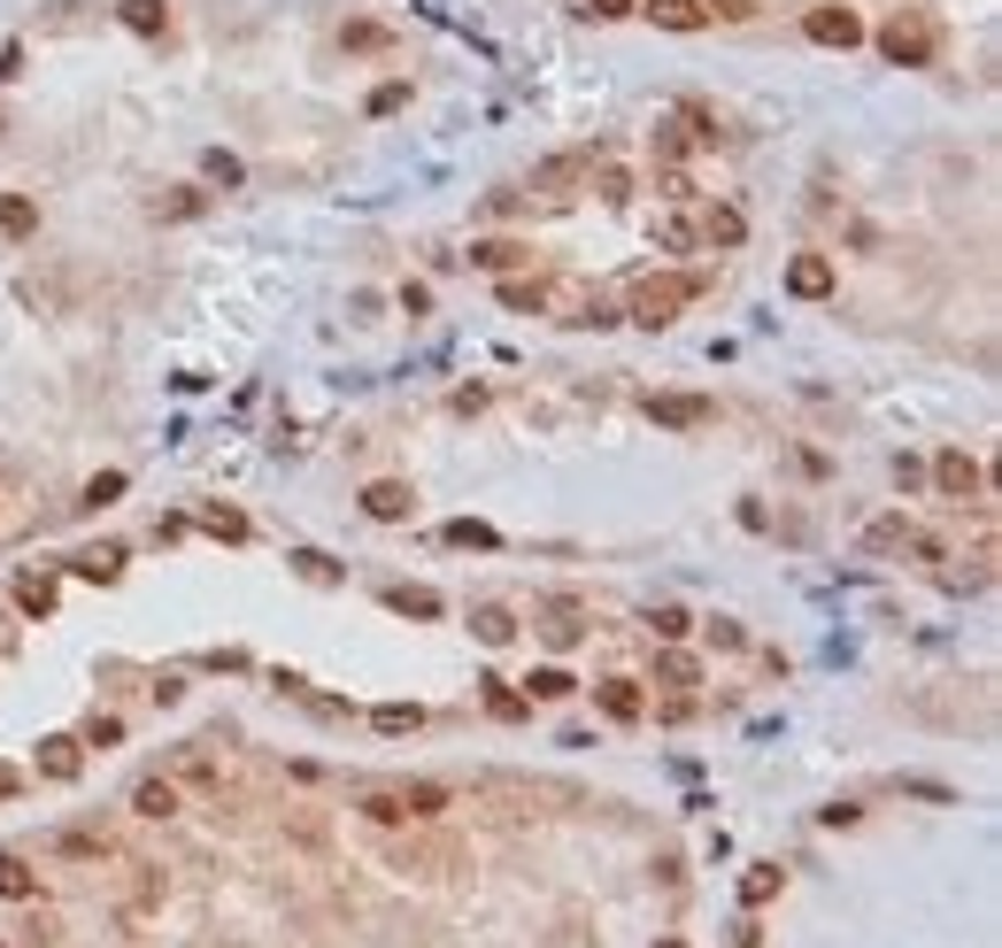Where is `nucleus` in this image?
Segmentation results:
<instances>
[{
  "instance_id": "obj_18",
  "label": "nucleus",
  "mask_w": 1002,
  "mask_h": 948,
  "mask_svg": "<svg viewBox=\"0 0 1002 948\" xmlns=\"http://www.w3.org/2000/svg\"><path fill=\"white\" fill-rule=\"evenodd\" d=\"M39 772H47V779H78V741H62V733L39 741Z\"/></svg>"
},
{
  "instance_id": "obj_3",
  "label": "nucleus",
  "mask_w": 1002,
  "mask_h": 948,
  "mask_svg": "<svg viewBox=\"0 0 1002 948\" xmlns=\"http://www.w3.org/2000/svg\"><path fill=\"white\" fill-rule=\"evenodd\" d=\"M787 294H795V302H826V294H834V263H826V255H795V263H787Z\"/></svg>"
},
{
  "instance_id": "obj_1",
  "label": "nucleus",
  "mask_w": 1002,
  "mask_h": 948,
  "mask_svg": "<svg viewBox=\"0 0 1002 948\" xmlns=\"http://www.w3.org/2000/svg\"><path fill=\"white\" fill-rule=\"evenodd\" d=\"M694 294H702L694 278H648V286L633 294V324H648V332H664V324H671V316H678V309H686Z\"/></svg>"
},
{
  "instance_id": "obj_26",
  "label": "nucleus",
  "mask_w": 1002,
  "mask_h": 948,
  "mask_svg": "<svg viewBox=\"0 0 1002 948\" xmlns=\"http://www.w3.org/2000/svg\"><path fill=\"white\" fill-rule=\"evenodd\" d=\"M448 540H456V548H501L494 524H471V517H456V524H448Z\"/></svg>"
},
{
  "instance_id": "obj_24",
  "label": "nucleus",
  "mask_w": 1002,
  "mask_h": 948,
  "mask_svg": "<svg viewBox=\"0 0 1002 948\" xmlns=\"http://www.w3.org/2000/svg\"><path fill=\"white\" fill-rule=\"evenodd\" d=\"M902 540H910V524H902V517H879V524H863V548H871V555H887V548H902Z\"/></svg>"
},
{
  "instance_id": "obj_15",
  "label": "nucleus",
  "mask_w": 1002,
  "mask_h": 948,
  "mask_svg": "<svg viewBox=\"0 0 1002 948\" xmlns=\"http://www.w3.org/2000/svg\"><path fill=\"white\" fill-rule=\"evenodd\" d=\"M401 809H409V825H425V817H440V809H448V787L417 779V787H401Z\"/></svg>"
},
{
  "instance_id": "obj_14",
  "label": "nucleus",
  "mask_w": 1002,
  "mask_h": 948,
  "mask_svg": "<svg viewBox=\"0 0 1002 948\" xmlns=\"http://www.w3.org/2000/svg\"><path fill=\"white\" fill-rule=\"evenodd\" d=\"M479 686H487V710H494L501 725H517V717H532V702H524V694H517L509 679H479Z\"/></svg>"
},
{
  "instance_id": "obj_40",
  "label": "nucleus",
  "mask_w": 1002,
  "mask_h": 948,
  "mask_svg": "<svg viewBox=\"0 0 1002 948\" xmlns=\"http://www.w3.org/2000/svg\"><path fill=\"white\" fill-rule=\"evenodd\" d=\"M586 16H602V23H610V16H633V0H586Z\"/></svg>"
},
{
  "instance_id": "obj_41",
  "label": "nucleus",
  "mask_w": 1002,
  "mask_h": 948,
  "mask_svg": "<svg viewBox=\"0 0 1002 948\" xmlns=\"http://www.w3.org/2000/svg\"><path fill=\"white\" fill-rule=\"evenodd\" d=\"M8 794H16V772H8V764H0V802H8Z\"/></svg>"
},
{
  "instance_id": "obj_6",
  "label": "nucleus",
  "mask_w": 1002,
  "mask_h": 948,
  "mask_svg": "<svg viewBox=\"0 0 1002 948\" xmlns=\"http://www.w3.org/2000/svg\"><path fill=\"white\" fill-rule=\"evenodd\" d=\"M879 54H887V62H902V70H918L933 47H926V31H910V23H887V31H879Z\"/></svg>"
},
{
  "instance_id": "obj_38",
  "label": "nucleus",
  "mask_w": 1002,
  "mask_h": 948,
  "mask_svg": "<svg viewBox=\"0 0 1002 948\" xmlns=\"http://www.w3.org/2000/svg\"><path fill=\"white\" fill-rule=\"evenodd\" d=\"M85 741H93V748H116V741H124V725H116V717H93V733H85Z\"/></svg>"
},
{
  "instance_id": "obj_33",
  "label": "nucleus",
  "mask_w": 1002,
  "mask_h": 948,
  "mask_svg": "<svg viewBox=\"0 0 1002 948\" xmlns=\"http://www.w3.org/2000/svg\"><path fill=\"white\" fill-rule=\"evenodd\" d=\"M155 216H170V224H177V216H201V193H193V185H177V193H170Z\"/></svg>"
},
{
  "instance_id": "obj_35",
  "label": "nucleus",
  "mask_w": 1002,
  "mask_h": 948,
  "mask_svg": "<svg viewBox=\"0 0 1002 948\" xmlns=\"http://www.w3.org/2000/svg\"><path fill=\"white\" fill-rule=\"evenodd\" d=\"M656 671H664V686H694V655H664Z\"/></svg>"
},
{
  "instance_id": "obj_27",
  "label": "nucleus",
  "mask_w": 1002,
  "mask_h": 948,
  "mask_svg": "<svg viewBox=\"0 0 1002 948\" xmlns=\"http://www.w3.org/2000/svg\"><path fill=\"white\" fill-rule=\"evenodd\" d=\"M471 632H479L487 648H501V640L517 632V618H509V610H479V618H471Z\"/></svg>"
},
{
  "instance_id": "obj_4",
  "label": "nucleus",
  "mask_w": 1002,
  "mask_h": 948,
  "mask_svg": "<svg viewBox=\"0 0 1002 948\" xmlns=\"http://www.w3.org/2000/svg\"><path fill=\"white\" fill-rule=\"evenodd\" d=\"M648 417L671 425V432H694V425H709V401H702V394H656V401H648Z\"/></svg>"
},
{
  "instance_id": "obj_36",
  "label": "nucleus",
  "mask_w": 1002,
  "mask_h": 948,
  "mask_svg": "<svg viewBox=\"0 0 1002 948\" xmlns=\"http://www.w3.org/2000/svg\"><path fill=\"white\" fill-rule=\"evenodd\" d=\"M401 101H409V85H378V93H370V116H393Z\"/></svg>"
},
{
  "instance_id": "obj_12",
  "label": "nucleus",
  "mask_w": 1002,
  "mask_h": 948,
  "mask_svg": "<svg viewBox=\"0 0 1002 948\" xmlns=\"http://www.w3.org/2000/svg\"><path fill=\"white\" fill-rule=\"evenodd\" d=\"M471 263L479 271H517V263H532V247H517V239H471Z\"/></svg>"
},
{
  "instance_id": "obj_34",
  "label": "nucleus",
  "mask_w": 1002,
  "mask_h": 948,
  "mask_svg": "<svg viewBox=\"0 0 1002 948\" xmlns=\"http://www.w3.org/2000/svg\"><path fill=\"white\" fill-rule=\"evenodd\" d=\"M656 239H664L671 255H686V247H694V239H702V232H694V224H686V216H671L664 232H656Z\"/></svg>"
},
{
  "instance_id": "obj_17",
  "label": "nucleus",
  "mask_w": 1002,
  "mask_h": 948,
  "mask_svg": "<svg viewBox=\"0 0 1002 948\" xmlns=\"http://www.w3.org/2000/svg\"><path fill=\"white\" fill-rule=\"evenodd\" d=\"M370 725L401 741V733H417V725H425V710H417V702H378V710H370Z\"/></svg>"
},
{
  "instance_id": "obj_21",
  "label": "nucleus",
  "mask_w": 1002,
  "mask_h": 948,
  "mask_svg": "<svg viewBox=\"0 0 1002 948\" xmlns=\"http://www.w3.org/2000/svg\"><path fill=\"white\" fill-rule=\"evenodd\" d=\"M132 809H140V817H170V809H177V787H170V779H140V787H132Z\"/></svg>"
},
{
  "instance_id": "obj_11",
  "label": "nucleus",
  "mask_w": 1002,
  "mask_h": 948,
  "mask_svg": "<svg viewBox=\"0 0 1002 948\" xmlns=\"http://www.w3.org/2000/svg\"><path fill=\"white\" fill-rule=\"evenodd\" d=\"M0 903H39V871L23 856H0Z\"/></svg>"
},
{
  "instance_id": "obj_37",
  "label": "nucleus",
  "mask_w": 1002,
  "mask_h": 948,
  "mask_svg": "<svg viewBox=\"0 0 1002 948\" xmlns=\"http://www.w3.org/2000/svg\"><path fill=\"white\" fill-rule=\"evenodd\" d=\"M208 532H224V540H247V517H232V509H216V517H208Z\"/></svg>"
},
{
  "instance_id": "obj_39",
  "label": "nucleus",
  "mask_w": 1002,
  "mask_h": 948,
  "mask_svg": "<svg viewBox=\"0 0 1002 948\" xmlns=\"http://www.w3.org/2000/svg\"><path fill=\"white\" fill-rule=\"evenodd\" d=\"M686 140H694L686 124H664V132H656V147H664V155H686Z\"/></svg>"
},
{
  "instance_id": "obj_5",
  "label": "nucleus",
  "mask_w": 1002,
  "mask_h": 948,
  "mask_svg": "<svg viewBox=\"0 0 1002 948\" xmlns=\"http://www.w3.org/2000/svg\"><path fill=\"white\" fill-rule=\"evenodd\" d=\"M933 486L964 501V493H980V463H972L964 448H941V456H933Z\"/></svg>"
},
{
  "instance_id": "obj_8",
  "label": "nucleus",
  "mask_w": 1002,
  "mask_h": 948,
  "mask_svg": "<svg viewBox=\"0 0 1002 948\" xmlns=\"http://www.w3.org/2000/svg\"><path fill=\"white\" fill-rule=\"evenodd\" d=\"M641 16H648V23H664V31H702V23H709V8H702V0H648Z\"/></svg>"
},
{
  "instance_id": "obj_13",
  "label": "nucleus",
  "mask_w": 1002,
  "mask_h": 948,
  "mask_svg": "<svg viewBox=\"0 0 1002 948\" xmlns=\"http://www.w3.org/2000/svg\"><path fill=\"white\" fill-rule=\"evenodd\" d=\"M702 239H709V247H740V239H748V216H740V208H709V216H702Z\"/></svg>"
},
{
  "instance_id": "obj_20",
  "label": "nucleus",
  "mask_w": 1002,
  "mask_h": 948,
  "mask_svg": "<svg viewBox=\"0 0 1002 948\" xmlns=\"http://www.w3.org/2000/svg\"><path fill=\"white\" fill-rule=\"evenodd\" d=\"M116 16H124V23H132L140 39H163V23H170V8H163V0H124Z\"/></svg>"
},
{
  "instance_id": "obj_7",
  "label": "nucleus",
  "mask_w": 1002,
  "mask_h": 948,
  "mask_svg": "<svg viewBox=\"0 0 1002 948\" xmlns=\"http://www.w3.org/2000/svg\"><path fill=\"white\" fill-rule=\"evenodd\" d=\"M362 509H370L378 524H401V517H409L417 501H409V486H401V478H378V486L362 493Z\"/></svg>"
},
{
  "instance_id": "obj_16",
  "label": "nucleus",
  "mask_w": 1002,
  "mask_h": 948,
  "mask_svg": "<svg viewBox=\"0 0 1002 948\" xmlns=\"http://www.w3.org/2000/svg\"><path fill=\"white\" fill-rule=\"evenodd\" d=\"M524 686H532V694H524V702H563V694H579V679H571V671H563V663H548V671H532V679H524Z\"/></svg>"
},
{
  "instance_id": "obj_23",
  "label": "nucleus",
  "mask_w": 1002,
  "mask_h": 948,
  "mask_svg": "<svg viewBox=\"0 0 1002 948\" xmlns=\"http://www.w3.org/2000/svg\"><path fill=\"white\" fill-rule=\"evenodd\" d=\"M386 610H401V618H440V594H425V587H393V594H386Z\"/></svg>"
},
{
  "instance_id": "obj_25",
  "label": "nucleus",
  "mask_w": 1002,
  "mask_h": 948,
  "mask_svg": "<svg viewBox=\"0 0 1002 948\" xmlns=\"http://www.w3.org/2000/svg\"><path fill=\"white\" fill-rule=\"evenodd\" d=\"M16 610H23V618H47V610H54V587H47V579H16Z\"/></svg>"
},
{
  "instance_id": "obj_29",
  "label": "nucleus",
  "mask_w": 1002,
  "mask_h": 948,
  "mask_svg": "<svg viewBox=\"0 0 1002 948\" xmlns=\"http://www.w3.org/2000/svg\"><path fill=\"white\" fill-rule=\"evenodd\" d=\"M201 170H208L216 185H239V177H247V170H239V155H224V147H208V155H201Z\"/></svg>"
},
{
  "instance_id": "obj_9",
  "label": "nucleus",
  "mask_w": 1002,
  "mask_h": 948,
  "mask_svg": "<svg viewBox=\"0 0 1002 948\" xmlns=\"http://www.w3.org/2000/svg\"><path fill=\"white\" fill-rule=\"evenodd\" d=\"M602 710H610L617 725H641V717H648V702H641L633 679H602Z\"/></svg>"
},
{
  "instance_id": "obj_19",
  "label": "nucleus",
  "mask_w": 1002,
  "mask_h": 948,
  "mask_svg": "<svg viewBox=\"0 0 1002 948\" xmlns=\"http://www.w3.org/2000/svg\"><path fill=\"white\" fill-rule=\"evenodd\" d=\"M779 887H787V871H779V864H756V871L740 879V903H748V910H764V903H771Z\"/></svg>"
},
{
  "instance_id": "obj_2",
  "label": "nucleus",
  "mask_w": 1002,
  "mask_h": 948,
  "mask_svg": "<svg viewBox=\"0 0 1002 948\" xmlns=\"http://www.w3.org/2000/svg\"><path fill=\"white\" fill-rule=\"evenodd\" d=\"M802 31H810L818 47H863V16H856V8H810Z\"/></svg>"
},
{
  "instance_id": "obj_42",
  "label": "nucleus",
  "mask_w": 1002,
  "mask_h": 948,
  "mask_svg": "<svg viewBox=\"0 0 1002 948\" xmlns=\"http://www.w3.org/2000/svg\"><path fill=\"white\" fill-rule=\"evenodd\" d=\"M656 948H686V941H656Z\"/></svg>"
},
{
  "instance_id": "obj_10",
  "label": "nucleus",
  "mask_w": 1002,
  "mask_h": 948,
  "mask_svg": "<svg viewBox=\"0 0 1002 948\" xmlns=\"http://www.w3.org/2000/svg\"><path fill=\"white\" fill-rule=\"evenodd\" d=\"M39 232V201L31 193H0V239H31Z\"/></svg>"
},
{
  "instance_id": "obj_31",
  "label": "nucleus",
  "mask_w": 1002,
  "mask_h": 948,
  "mask_svg": "<svg viewBox=\"0 0 1002 948\" xmlns=\"http://www.w3.org/2000/svg\"><path fill=\"white\" fill-rule=\"evenodd\" d=\"M501 302H509V309H540V302H548V294H540V286H532V278H509V286H501Z\"/></svg>"
},
{
  "instance_id": "obj_22",
  "label": "nucleus",
  "mask_w": 1002,
  "mask_h": 948,
  "mask_svg": "<svg viewBox=\"0 0 1002 948\" xmlns=\"http://www.w3.org/2000/svg\"><path fill=\"white\" fill-rule=\"evenodd\" d=\"M116 571H124V548H85V555H78V579H101V587H109Z\"/></svg>"
},
{
  "instance_id": "obj_30",
  "label": "nucleus",
  "mask_w": 1002,
  "mask_h": 948,
  "mask_svg": "<svg viewBox=\"0 0 1002 948\" xmlns=\"http://www.w3.org/2000/svg\"><path fill=\"white\" fill-rule=\"evenodd\" d=\"M116 493H124V471H101L93 486H85V509H109Z\"/></svg>"
},
{
  "instance_id": "obj_28",
  "label": "nucleus",
  "mask_w": 1002,
  "mask_h": 948,
  "mask_svg": "<svg viewBox=\"0 0 1002 948\" xmlns=\"http://www.w3.org/2000/svg\"><path fill=\"white\" fill-rule=\"evenodd\" d=\"M648 625H656V640H686V632H694V618H686L678 602H664V610H656Z\"/></svg>"
},
{
  "instance_id": "obj_32",
  "label": "nucleus",
  "mask_w": 1002,
  "mask_h": 948,
  "mask_svg": "<svg viewBox=\"0 0 1002 948\" xmlns=\"http://www.w3.org/2000/svg\"><path fill=\"white\" fill-rule=\"evenodd\" d=\"M362 809H370V817H378V825H409V809H401V794H370V802H362Z\"/></svg>"
}]
</instances>
